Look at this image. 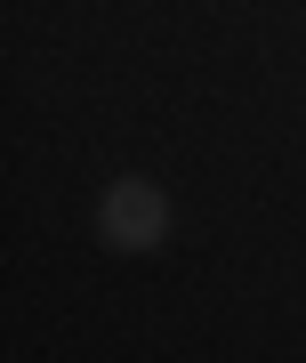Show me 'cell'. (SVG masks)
Returning <instances> with one entry per match:
<instances>
[{
	"label": "cell",
	"mask_w": 306,
	"mask_h": 363,
	"mask_svg": "<svg viewBox=\"0 0 306 363\" xmlns=\"http://www.w3.org/2000/svg\"><path fill=\"white\" fill-rule=\"evenodd\" d=\"M97 234H105V250H153L169 234V194L153 178H113L97 202Z\"/></svg>",
	"instance_id": "6da1fadb"
}]
</instances>
